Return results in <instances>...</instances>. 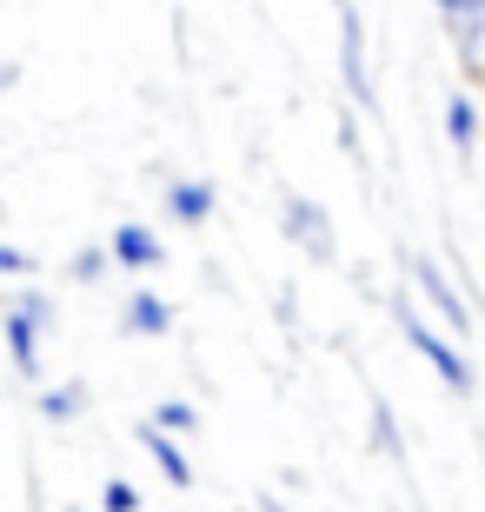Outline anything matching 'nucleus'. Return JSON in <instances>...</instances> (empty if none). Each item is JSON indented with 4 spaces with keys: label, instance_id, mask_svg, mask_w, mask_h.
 I'll list each match as a JSON object with an SVG mask.
<instances>
[{
    "label": "nucleus",
    "instance_id": "0eeeda50",
    "mask_svg": "<svg viewBox=\"0 0 485 512\" xmlns=\"http://www.w3.org/2000/svg\"><path fill=\"white\" fill-rule=\"evenodd\" d=\"M133 439L147 446V459L160 466V479L187 493V486H193V459H187V446H180V433H167V426H153V419H140V426H133Z\"/></svg>",
    "mask_w": 485,
    "mask_h": 512
},
{
    "label": "nucleus",
    "instance_id": "9b49d317",
    "mask_svg": "<svg viewBox=\"0 0 485 512\" xmlns=\"http://www.w3.org/2000/svg\"><path fill=\"white\" fill-rule=\"evenodd\" d=\"M80 413H87V386H80V380L40 386V419H47V426H74Z\"/></svg>",
    "mask_w": 485,
    "mask_h": 512
},
{
    "label": "nucleus",
    "instance_id": "6ab92c4d",
    "mask_svg": "<svg viewBox=\"0 0 485 512\" xmlns=\"http://www.w3.org/2000/svg\"><path fill=\"white\" fill-rule=\"evenodd\" d=\"M253 512H286V506H280V499H260V506H253Z\"/></svg>",
    "mask_w": 485,
    "mask_h": 512
},
{
    "label": "nucleus",
    "instance_id": "a211bd4d",
    "mask_svg": "<svg viewBox=\"0 0 485 512\" xmlns=\"http://www.w3.org/2000/svg\"><path fill=\"white\" fill-rule=\"evenodd\" d=\"M339 147L359 160V107H346V114H339Z\"/></svg>",
    "mask_w": 485,
    "mask_h": 512
},
{
    "label": "nucleus",
    "instance_id": "ddd939ff",
    "mask_svg": "<svg viewBox=\"0 0 485 512\" xmlns=\"http://www.w3.org/2000/svg\"><path fill=\"white\" fill-rule=\"evenodd\" d=\"M373 453L392 459V466H406V433H399V419H392V406L373 393Z\"/></svg>",
    "mask_w": 485,
    "mask_h": 512
},
{
    "label": "nucleus",
    "instance_id": "2eb2a0df",
    "mask_svg": "<svg viewBox=\"0 0 485 512\" xmlns=\"http://www.w3.org/2000/svg\"><path fill=\"white\" fill-rule=\"evenodd\" d=\"M107 266H113V247H80L74 260H67V280L94 286V280H107Z\"/></svg>",
    "mask_w": 485,
    "mask_h": 512
},
{
    "label": "nucleus",
    "instance_id": "39448f33",
    "mask_svg": "<svg viewBox=\"0 0 485 512\" xmlns=\"http://www.w3.org/2000/svg\"><path fill=\"white\" fill-rule=\"evenodd\" d=\"M280 227H286V240H293L306 260H319V266L339 260V233H333V220H326V207H319V200L286 193V200H280Z\"/></svg>",
    "mask_w": 485,
    "mask_h": 512
},
{
    "label": "nucleus",
    "instance_id": "f8f14e48",
    "mask_svg": "<svg viewBox=\"0 0 485 512\" xmlns=\"http://www.w3.org/2000/svg\"><path fill=\"white\" fill-rule=\"evenodd\" d=\"M446 140L466 153V160L479 153V100H472V94H452L446 100Z\"/></svg>",
    "mask_w": 485,
    "mask_h": 512
},
{
    "label": "nucleus",
    "instance_id": "1a4fd4ad",
    "mask_svg": "<svg viewBox=\"0 0 485 512\" xmlns=\"http://www.w3.org/2000/svg\"><path fill=\"white\" fill-rule=\"evenodd\" d=\"M120 333H133V340H167L173 333V300H160V293H133L127 313H120Z\"/></svg>",
    "mask_w": 485,
    "mask_h": 512
},
{
    "label": "nucleus",
    "instance_id": "f3484780",
    "mask_svg": "<svg viewBox=\"0 0 485 512\" xmlns=\"http://www.w3.org/2000/svg\"><path fill=\"white\" fill-rule=\"evenodd\" d=\"M0 273H7V280H27V273H34V253L14 247V240H0Z\"/></svg>",
    "mask_w": 485,
    "mask_h": 512
},
{
    "label": "nucleus",
    "instance_id": "6e6552de",
    "mask_svg": "<svg viewBox=\"0 0 485 512\" xmlns=\"http://www.w3.org/2000/svg\"><path fill=\"white\" fill-rule=\"evenodd\" d=\"M160 207H167L173 227H206L213 207H220V187H213V180H167Z\"/></svg>",
    "mask_w": 485,
    "mask_h": 512
},
{
    "label": "nucleus",
    "instance_id": "f03ea898",
    "mask_svg": "<svg viewBox=\"0 0 485 512\" xmlns=\"http://www.w3.org/2000/svg\"><path fill=\"white\" fill-rule=\"evenodd\" d=\"M0 333H7V360H14V373L27 386H40V373H47V340L60 333V313L47 293H34V286H20V293H7V313H0Z\"/></svg>",
    "mask_w": 485,
    "mask_h": 512
},
{
    "label": "nucleus",
    "instance_id": "f257e3e1",
    "mask_svg": "<svg viewBox=\"0 0 485 512\" xmlns=\"http://www.w3.org/2000/svg\"><path fill=\"white\" fill-rule=\"evenodd\" d=\"M392 326L406 333V346L432 366V380L446 386L452 399H472V393H479V373H472V360H466V340H452L432 313H419L412 300H392Z\"/></svg>",
    "mask_w": 485,
    "mask_h": 512
},
{
    "label": "nucleus",
    "instance_id": "dca6fc26",
    "mask_svg": "<svg viewBox=\"0 0 485 512\" xmlns=\"http://www.w3.org/2000/svg\"><path fill=\"white\" fill-rule=\"evenodd\" d=\"M100 512H140V486H127V479H107V486H100Z\"/></svg>",
    "mask_w": 485,
    "mask_h": 512
},
{
    "label": "nucleus",
    "instance_id": "9d476101",
    "mask_svg": "<svg viewBox=\"0 0 485 512\" xmlns=\"http://www.w3.org/2000/svg\"><path fill=\"white\" fill-rule=\"evenodd\" d=\"M452 34V60H459V74L472 80V87H485V14L459 20V27H446Z\"/></svg>",
    "mask_w": 485,
    "mask_h": 512
},
{
    "label": "nucleus",
    "instance_id": "7ed1b4c3",
    "mask_svg": "<svg viewBox=\"0 0 485 512\" xmlns=\"http://www.w3.org/2000/svg\"><path fill=\"white\" fill-rule=\"evenodd\" d=\"M339 7V80H346V107L379 120V87H373V60H366V14H359V0H333Z\"/></svg>",
    "mask_w": 485,
    "mask_h": 512
},
{
    "label": "nucleus",
    "instance_id": "4468645a",
    "mask_svg": "<svg viewBox=\"0 0 485 512\" xmlns=\"http://www.w3.org/2000/svg\"><path fill=\"white\" fill-rule=\"evenodd\" d=\"M147 419H153V426H167V433H180V439L200 433V406H193V399H160Z\"/></svg>",
    "mask_w": 485,
    "mask_h": 512
},
{
    "label": "nucleus",
    "instance_id": "423d86ee",
    "mask_svg": "<svg viewBox=\"0 0 485 512\" xmlns=\"http://www.w3.org/2000/svg\"><path fill=\"white\" fill-rule=\"evenodd\" d=\"M107 247H113V266H127V273H153V266H167V240H160L147 220H120Z\"/></svg>",
    "mask_w": 485,
    "mask_h": 512
},
{
    "label": "nucleus",
    "instance_id": "20e7f679",
    "mask_svg": "<svg viewBox=\"0 0 485 512\" xmlns=\"http://www.w3.org/2000/svg\"><path fill=\"white\" fill-rule=\"evenodd\" d=\"M406 280H412V293L426 300V313L446 326L452 340H472V306H466V293L452 286V273L432 260V253H406Z\"/></svg>",
    "mask_w": 485,
    "mask_h": 512
}]
</instances>
